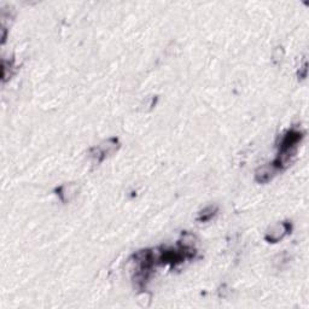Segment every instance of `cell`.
<instances>
[{
	"label": "cell",
	"mask_w": 309,
	"mask_h": 309,
	"mask_svg": "<svg viewBox=\"0 0 309 309\" xmlns=\"http://www.w3.org/2000/svg\"><path fill=\"white\" fill-rule=\"evenodd\" d=\"M278 172H279V169H278L273 163H269V165L267 166L260 167L255 173V179L256 181L260 184H266L270 181V180L277 175Z\"/></svg>",
	"instance_id": "obj_3"
},
{
	"label": "cell",
	"mask_w": 309,
	"mask_h": 309,
	"mask_svg": "<svg viewBox=\"0 0 309 309\" xmlns=\"http://www.w3.org/2000/svg\"><path fill=\"white\" fill-rule=\"evenodd\" d=\"M120 149V141L117 138H110L103 141L102 144L89 149V156L96 159L97 162H103L106 157H109Z\"/></svg>",
	"instance_id": "obj_1"
},
{
	"label": "cell",
	"mask_w": 309,
	"mask_h": 309,
	"mask_svg": "<svg viewBox=\"0 0 309 309\" xmlns=\"http://www.w3.org/2000/svg\"><path fill=\"white\" fill-rule=\"evenodd\" d=\"M217 211H219L217 206H208L207 208H204L203 210L199 211L197 220H198L199 222L209 221L215 216V215L217 214Z\"/></svg>",
	"instance_id": "obj_5"
},
{
	"label": "cell",
	"mask_w": 309,
	"mask_h": 309,
	"mask_svg": "<svg viewBox=\"0 0 309 309\" xmlns=\"http://www.w3.org/2000/svg\"><path fill=\"white\" fill-rule=\"evenodd\" d=\"M293 230V225L289 221L278 222V224L273 225L272 227L268 228V231L266 232L265 239L268 243H278L279 241L285 237V235L291 233Z\"/></svg>",
	"instance_id": "obj_2"
},
{
	"label": "cell",
	"mask_w": 309,
	"mask_h": 309,
	"mask_svg": "<svg viewBox=\"0 0 309 309\" xmlns=\"http://www.w3.org/2000/svg\"><path fill=\"white\" fill-rule=\"evenodd\" d=\"M56 192L60 196L62 202L68 203L70 202L76 196V193H78V186H76L75 184H67V185H62L61 187H58V189L56 190Z\"/></svg>",
	"instance_id": "obj_4"
}]
</instances>
